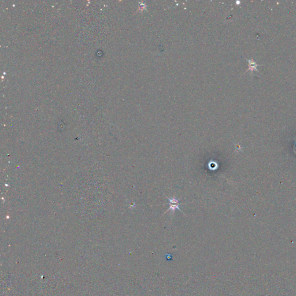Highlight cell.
Masks as SVG:
<instances>
[{"mask_svg":"<svg viewBox=\"0 0 296 296\" xmlns=\"http://www.w3.org/2000/svg\"><path fill=\"white\" fill-rule=\"evenodd\" d=\"M167 198L169 200V207L168 208V211H167V212L169 210H172L173 212H174V211L177 209H179L180 211L182 212L181 209L179 208V206H180V203L179 202V200H178L177 199H176L175 198H169L167 197Z\"/></svg>","mask_w":296,"mask_h":296,"instance_id":"cell-1","label":"cell"}]
</instances>
